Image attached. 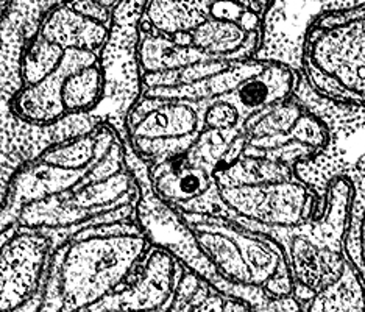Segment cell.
<instances>
[{"label":"cell","mask_w":365,"mask_h":312,"mask_svg":"<svg viewBox=\"0 0 365 312\" xmlns=\"http://www.w3.org/2000/svg\"><path fill=\"white\" fill-rule=\"evenodd\" d=\"M101 61V53L83 48H68L53 73L36 85L21 86L13 95L11 111L18 119L33 125H53L68 118L63 105V86L71 73Z\"/></svg>","instance_id":"obj_9"},{"label":"cell","mask_w":365,"mask_h":312,"mask_svg":"<svg viewBox=\"0 0 365 312\" xmlns=\"http://www.w3.org/2000/svg\"><path fill=\"white\" fill-rule=\"evenodd\" d=\"M190 312H255L253 305L250 303L225 295L219 291H215L211 284L206 283L202 292L194 303Z\"/></svg>","instance_id":"obj_22"},{"label":"cell","mask_w":365,"mask_h":312,"mask_svg":"<svg viewBox=\"0 0 365 312\" xmlns=\"http://www.w3.org/2000/svg\"><path fill=\"white\" fill-rule=\"evenodd\" d=\"M96 2H98V4L106 6V8H110V10H114V8L119 5L120 0H96Z\"/></svg>","instance_id":"obj_24"},{"label":"cell","mask_w":365,"mask_h":312,"mask_svg":"<svg viewBox=\"0 0 365 312\" xmlns=\"http://www.w3.org/2000/svg\"><path fill=\"white\" fill-rule=\"evenodd\" d=\"M13 2H14V0H2V18H4V21L6 19V14H8V11H10V8L13 6Z\"/></svg>","instance_id":"obj_25"},{"label":"cell","mask_w":365,"mask_h":312,"mask_svg":"<svg viewBox=\"0 0 365 312\" xmlns=\"http://www.w3.org/2000/svg\"><path fill=\"white\" fill-rule=\"evenodd\" d=\"M354 202V183L346 175H336L327 186L322 214L314 216L303 225L275 228L244 219L235 220L281 244L295 283L294 298L302 301L337 280L344 272L346 261L350 259L346 237L350 234L348 229L351 225Z\"/></svg>","instance_id":"obj_3"},{"label":"cell","mask_w":365,"mask_h":312,"mask_svg":"<svg viewBox=\"0 0 365 312\" xmlns=\"http://www.w3.org/2000/svg\"><path fill=\"white\" fill-rule=\"evenodd\" d=\"M182 270L185 267L170 253L152 247L135 281L125 284L88 311H155L164 306L177 293Z\"/></svg>","instance_id":"obj_8"},{"label":"cell","mask_w":365,"mask_h":312,"mask_svg":"<svg viewBox=\"0 0 365 312\" xmlns=\"http://www.w3.org/2000/svg\"><path fill=\"white\" fill-rule=\"evenodd\" d=\"M148 170L156 194L181 211H190L195 200H202L212 189H217L211 172L190 164L185 156L148 164Z\"/></svg>","instance_id":"obj_11"},{"label":"cell","mask_w":365,"mask_h":312,"mask_svg":"<svg viewBox=\"0 0 365 312\" xmlns=\"http://www.w3.org/2000/svg\"><path fill=\"white\" fill-rule=\"evenodd\" d=\"M205 284L206 281H203L200 276H197L195 274L189 272L187 269H185L182 270L177 293L173 295V298L165 303L164 306L158 308L155 311H148V312H190L198 297V293L202 292ZM85 312H122V311L110 309V311H85Z\"/></svg>","instance_id":"obj_21"},{"label":"cell","mask_w":365,"mask_h":312,"mask_svg":"<svg viewBox=\"0 0 365 312\" xmlns=\"http://www.w3.org/2000/svg\"><path fill=\"white\" fill-rule=\"evenodd\" d=\"M144 13L120 2L113 10L110 35L101 52L103 97L89 114L97 124L114 127L127 137V120L144 94L143 69L138 58V41Z\"/></svg>","instance_id":"obj_5"},{"label":"cell","mask_w":365,"mask_h":312,"mask_svg":"<svg viewBox=\"0 0 365 312\" xmlns=\"http://www.w3.org/2000/svg\"><path fill=\"white\" fill-rule=\"evenodd\" d=\"M300 312H365V275L350 258L337 280L298 301Z\"/></svg>","instance_id":"obj_15"},{"label":"cell","mask_w":365,"mask_h":312,"mask_svg":"<svg viewBox=\"0 0 365 312\" xmlns=\"http://www.w3.org/2000/svg\"><path fill=\"white\" fill-rule=\"evenodd\" d=\"M264 2H269V4H275V0H264Z\"/></svg>","instance_id":"obj_26"},{"label":"cell","mask_w":365,"mask_h":312,"mask_svg":"<svg viewBox=\"0 0 365 312\" xmlns=\"http://www.w3.org/2000/svg\"><path fill=\"white\" fill-rule=\"evenodd\" d=\"M181 212L217 272L222 293L242 298L250 305L262 300L294 298L295 283L278 241L225 216Z\"/></svg>","instance_id":"obj_2"},{"label":"cell","mask_w":365,"mask_h":312,"mask_svg":"<svg viewBox=\"0 0 365 312\" xmlns=\"http://www.w3.org/2000/svg\"><path fill=\"white\" fill-rule=\"evenodd\" d=\"M219 202L233 219L292 228L315 216V195L300 178L253 186H217Z\"/></svg>","instance_id":"obj_7"},{"label":"cell","mask_w":365,"mask_h":312,"mask_svg":"<svg viewBox=\"0 0 365 312\" xmlns=\"http://www.w3.org/2000/svg\"><path fill=\"white\" fill-rule=\"evenodd\" d=\"M231 63L233 61L230 60H211V61H203V63L187 66V68H181L177 71L145 73L143 77L144 89L192 85V83H197V81L212 77L215 73L225 71Z\"/></svg>","instance_id":"obj_20"},{"label":"cell","mask_w":365,"mask_h":312,"mask_svg":"<svg viewBox=\"0 0 365 312\" xmlns=\"http://www.w3.org/2000/svg\"><path fill=\"white\" fill-rule=\"evenodd\" d=\"M302 64L319 95L365 108V4L315 14L304 33Z\"/></svg>","instance_id":"obj_4"},{"label":"cell","mask_w":365,"mask_h":312,"mask_svg":"<svg viewBox=\"0 0 365 312\" xmlns=\"http://www.w3.org/2000/svg\"><path fill=\"white\" fill-rule=\"evenodd\" d=\"M103 97L101 61L71 73L63 86V105L68 116L93 113Z\"/></svg>","instance_id":"obj_18"},{"label":"cell","mask_w":365,"mask_h":312,"mask_svg":"<svg viewBox=\"0 0 365 312\" xmlns=\"http://www.w3.org/2000/svg\"><path fill=\"white\" fill-rule=\"evenodd\" d=\"M64 55V47L52 43L36 30L35 35L29 39L21 56V85H36L51 76L60 68Z\"/></svg>","instance_id":"obj_19"},{"label":"cell","mask_w":365,"mask_h":312,"mask_svg":"<svg viewBox=\"0 0 365 312\" xmlns=\"http://www.w3.org/2000/svg\"><path fill=\"white\" fill-rule=\"evenodd\" d=\"M212 0H148L143 27L168 36L186 35L211 18Z\"/></svg>","instance_id":"obj_16"},{"label":"cell","mask_w":365,"mask_h":312,"mask_svg":"<svg viewBox=\"0 0 365 312\" xmlns=\"http://www.w3.org/2000/svg\"><path fill=\"white\" fill-rule=\"evenodd\" d=\"M190 43L220 60L242 61L258 58L264 31H248L239 22L210 18L189 33Z\"/></svg>","instance_id":"obj_13"},{"label":"cell","mask_w":365,"mask_h":312,"mask_svg":"<svg viewBox=\"0 0 365 312\" xmlns=\"http://www.w3.org/2000/svg\"><path fill=\"white\" fill-rule=\"evenodd\" d=\"M56 247L47 229L16 227L2 233V312H39L48 264Z\"/></svg>","instance_id":"obj_6"},{"label":"cell","mask_w":365,"mask_h":312,"mask_svg":"<svg viewBox=\"0 0 365 312\" xmlns=\"http://www.w3.org/2000/svg\"><path fill=\"white\" fill-rule=\"evenodd\" d=\"M202 130L197 105L178 98L143 95L127 120V137H186L198 136Z\"/></svg>","instance_id":"obj_10"},{"label":"cell","mask_w":365,"mask_h":312,"mask_svg":"<svg viewBox=\"0 0 365 312\" xmlns=\"http://www.w3.org/2000/svg\"><path fill=\"white\" fill-rule=\"evenodd\" d=\"M294 167L270 160L240 155L233 162L214 172L217 186H253L297 178Z\"/></svg>","instance_id":"obj_17"},{"label":"cell","mask_w":365,"mask_h":312,"mask_svg":"<svg viewBox=\"0 0 365 312\" xmlns=\"http://www.w3.org/2000/svg\"><path fill=\"white\" fill-rule=\"evenodd\" d=\"M152 247L135 219L80 228L58 244L39 312H85L118 292Z\"/></svg>","instance_id":"obj_1"},{"label":"cell","mask_w":365,"mask_h":312,"mask_svg":"<svg viewBox=\"0 0 365 312\" xmlns=\"http://www.w3.org/2000/svg\"><path fill=\"white\" fill-rule=\"evenodd\" d=\"M38 31L52 43L68 48L101 53L110 35V24L96 21L73 8L69 0L56 4L41 21Z\"/></svg>","instance_id":"obj_12"},{"label":"cell","mask_w":365,"mask_h":312,"mask_svg":"<svg viewBox=\"0 0 365 312\" xmlns=\"http://www.w3.org/2000/svg\"><path fill=\"white\" fill-rule=\"evenodd\" d=\"M359 256H361V261L365 267V207H364L361 228H359Z\"/></svg>","instance_id":"obj_23"},{"label":"cell","mask_w":365,"mask_h":312,"mask_svg":"<svg viewBox=\"0 0 365 312\" xmlns=\"http://www.w3.org/2000/svg\"><path fill=\"white\" fill-rule=\"evenodd\" d=\"M138 58L143 76L177 71L203 61L220 60L192 46L189 33L168 36L143 27V22H140L138 41Z\"/></svg>","instance_id":"obj_14"}]
</instances>
